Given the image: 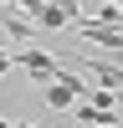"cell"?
<instances>
[{
	"mask_svg": "<svg viewBox=\"0 0 123 128\" xmlns=\"http://www.w3.org/2000/svg\"><path fill=\"white\" fill-rule=\"evenodd\" d=\"M10 128H31V123H10Z\"/></svg>",
	"mask_w": 123,
	"mask_h": 128,
	"instance_id": "cell-8",
	"label": "cell"
},
{
	"mask_svg": "<svg viewBox=\"0 0 123 128\" xmlns=\"http://www.w3.org/2000/svg\"><path fill=\"white\" fill-rule=\"evenodd\" d=\"M77 31H82L87 41H98L102 51H113V56L123 51V31H118V26H98V20H77Z\"/></svg>",
	"mask_w": 123,
	"mask_h": 128,
	"instance_id": "cell-2",
	"label": "cell"
},
{
	"mask_svg": "<svg viewBox=\"0 0 123 128\" xmlns=\"http://www.w3.org/2000/svg\"><path fill=\"white\" fill-rule=\"evenodd\" d=\"M36 26H41V31H56V26H67V16H62V5H56V0H46V5H41Z\"/></svg>",
	"mask_w": 123,
	"mask_h": 128,
	"instance_id": "cell-4",
	"label": "cell"
},
{
	"mask_svg": "<svg viewBox=\"0 0 123 128\" xmlns=\"http://www.w3.org/2000/svg\"><path fill=\"white\" fill-rule=\"evenodd\" d=\"M0 72H10V51H0Z\"/></svg>",
	"mask_w": 123,
	"mask_h": 128,
	"instance_id": "cell-7",
	"label": "cell"
},
{
	"mask_svg": "<svg viewBox=\"0 0 123 128\" xmlns=\"http://www.w3.org/2000/svg\"><path fill=\"white\" fill-rule=\"evenodd\" d=\"M10 5L20 10V20H31V26H36V16H41V5H46V0H10Z\"/></svg>",
	"mask_w": 123,
	"mask_h": 128,
	"instance_id": "cell-6",
	"label": "cell"
},
{
	"mask_svg": "<svg viewBox=\"0 0 123 128\" xmlns=\"http://www.w3.org/2000/svg\"><path fill=\"white\" fill-rule=\"evenodd\" d=\"M10 67H20V72H31L36 82H56L62 72H67V67L56 62V56H46V51H36V46H31V51H20V56H10Z\"/></svg>",
	"mask_w": 123,
	"mask_h": 128,
	"instance_id": "cell-1",
	"label": "cell"
},
{
	"mask_svg": "<svg viewBox=\"0 0 123 128\" xmlns=\"http://www.w3.org/2000/svg\"><path fill=\"white\" fill-rule=\"evenodd\" d=\"M77 123H87V128H113V123H118V113H108V108H87V102H77Z\"/></svg>",
	"mask_w": 123,
	"mask_h": 128,
	"instance_id": "cell-3",
	"label": "cell"
},
{
	"mask_svg": "<svg viewBox=\"0 0 123 128\" xmlns=\"http://www.w3.org/2000/svg\"><path fill=\"white\" fill-rule=\"evenodd\" d=\"M5 36H16V41H36V26H31V20H20V16H5Z\"/></svg>",
	"mask_w": 123,
	"mask_h": 128,
	"instance_id": "cell-5",
	"label": "cell"
}]
</instances>
